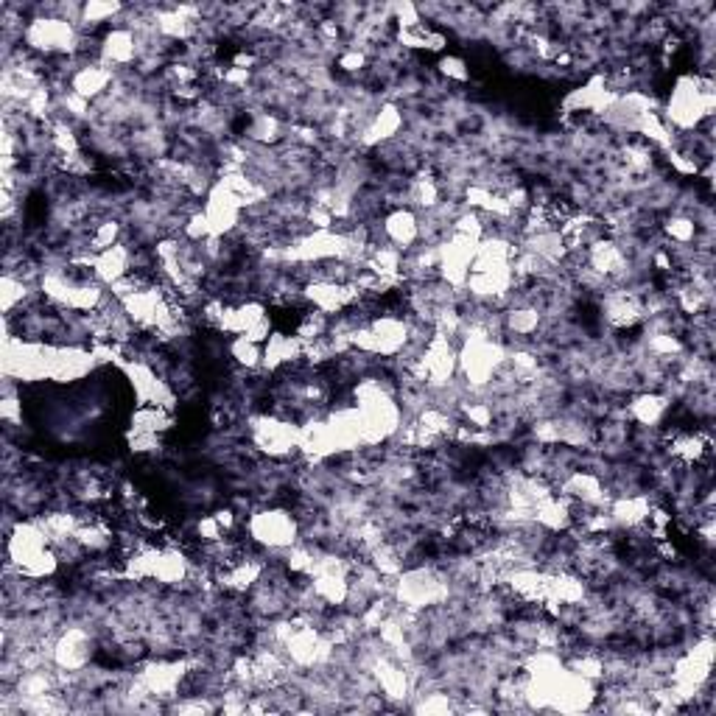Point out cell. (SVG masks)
<instances>
[{
    "mask_svg": "<svg viewBox=\"0 0 716 716\" xmlns=\"http://www.w3.org/2000/svg\"><path fill=\"white\" fill-rule=\"evenodd\" d=\"M714 82L703 73H683L672 84L663 121L677 132H694L714 115Z\"/></svg>",
    "mask_w": 716,
    "mask_h": 716,
    "instance_id": "obj_1",
    "label": "cell"
},
{
    "mask_svg": "<svg viewBox=\"0 0 716 716\" xmlns=\"http://www.w3.org/2000/svg\"><path fill=\"white\" fill-rule=\"evenodd\" d=\"M20 40L26 42L31 54L73 59V56H79V48H82V31L70 20H62L59 14H45V17L28 20Z\"/></svg>",
    "mask_w": 716,
    "mask_h": 716,
    "instance_id": "obj_2",
    "label": "cell"
},
{
    "mask_svg": "<svg viewBox=\"0 0 716 716\" xmlns=\"http://www.w3.org/2000/svg\"><path fill=\"white\" fill-rule=\"evenodd\" d=\"M249 540L266 551H286L297 543H303V524L300 515L283 507H269V510H255L247 521Z\"/></svg>",
    "mask_w": 716,
    "mask_h": 716,
    "instance_id": "obj_3",
    "label": "cell"
},
{
    "mask_svg": "<svg viewBox=\"0 0 716 716\" xmlns=\"http://www.w3.org/2000/svg\"><path fill=\"white\" fill-rule=\"evenodd\" d=\"M93 661V638L84 627H65L62 633L51 641V663L56 669L79 675Z\"/></svg>",
    "mask_w": 716,
    "mask_h": 716,
    "instance_id": "obj_4",
    "label": "cell"
},
{
    "mask_svg": "<svg viewBox=\"0 0 716 716\" xmlns=\"http://www.w3.org/2000/svg\"><path fill=\"white\" fill-rule=\"evenodd\" d=\"M381 235H384L389 247L400 249L403 255L412 252L420 244V216H417V210L406 205L389 210L381 221Z\"/></svg>",
    "mask_w": 716,
    "mask_h": 716,
    "instance_id": "obj_5",
    "label": "cell"
},
{
    "mask_svg": "<svg viewBox=\"0 0 716 716\" xmlns=\"http://www.w3.org/2000/svg\"><path fill=\"white\" fill-rule=\"evenodd\" d=\"M112 82H115V70L107 68L101 59H96V62H84L73 70V76L68 79V90L93 104V101L110 93Z\"/></svg>",
    "mask_w": 716,
    "mask_h": 716,
    "instance_id": "obj_6",
    "label": "cell"
},
{
    "mask_svg": "<svg viewBox=\"0 0 716 716\" xmlns=\"http://www.w3.org/2000/svg\"><path fill=\"white\" fill-rule=\"evenodd\" d=\"M138 34L132 31L129 26H115L112 31H107L101 37V51H98V59L107 65V68H126L138 59L140 48H138Z\"/></svg>",
    "mask_w": 716,
    "mask_h": 716,
    "instance_id": "obj_7",
    "label": "cell"
},
{
    "mask_svg": "<svg viewBox=\"0 0 716 716\" xmlns=\"http://www.w3.org/2000/svg\"><path fill=\"white\" fill-rule=\"evenodd\" d=\"M305 356V345L294 336V333L286 331H272V336L266 339L263 345V370L269 372H280L289 370L291 364L303 361Z\"/></svg>",
    "mask_w": 716,
    "mask_h": 716,
    "instance_id": "obj_8",
    "label": "cell"
},
{
    "mask_svg": "<svg viewBox=\"0 0 716 716\" xmlns=\"http://www.w3.org/2000/svg\"><path fill=\"white\" fill-rule=\"evenodd\" d=\"M403 129V112L398 104H381V110L372 112L367 126L361 129V146H384L395 140Z\"/></svg>",
    "mask_w": 716,
    "mask_h": 716,
    "instance_id": "obj_9",
    "label": "cell"
},
{
    "mask_svg": "<svg viewBox=\"0 0 716 716\" xmlns=\"http://www.w3.org/2000/svg\"><path fill=\"white\" fill-rule=\"evenodd\" d=\"M649 510H652V501L644 493L616 496L607 504V512H610L616 529H641L649 521Z\"/></svg>",
    "mask_w": 716,
    "mask_h": 716,
    "instance_id": "obj_10",
    "label": "cell"
},
{
    "mask_svg": "<svg viewBox=\"0 0 716 716\" xmlns=\"http://www.w3.org/2000/svg\"><path fill=\"white\" fill-rule=\"evenodd\" d=\"M669 406H672L669 395H661V392H638V395H633V400L627 403V414L633 417L638 426L658 428L663 423V417L669 414Z\"/></svg>",
    "mask_w": 716,
    "mask_h": 716,
    "instance_id": "obj_11",
    "label": "cell"
},
{
    "mask_svg": "<svg viewBox=\"0 0 716 716\" xmlns=\"http://www.w3.org/2000/svg\"><path fill=\"white\" fill-rule=\"evenodd\" d=\"M504 331L512 333V336H535L540 331V325H543V311L535 308V305H512L507 308L504 314Z\"/></svg>",
    "mask_w": 716,
    "mask_h": 716,
    "instance_id": "obj_12",
    "label": "cell"
},
{
    "mask_svg": "<svg viewBox=\"0 0 716 716\" xmlns=\"http://www.w3.org/2000/svg\"><path fill=\"white\" fill-rule=\"evenodd\" d=\"M174 426V414L160 406H138L132 414V434H163Z\"/></svg>",
    "mask_w": 716,
    "mask_h": 716,
    "instance_id": "obj_13",
    "label": "cell"
},
{
    "mask_svg": "<svg viewBox=\"0 0 716 716\" xmlns=\"http://www.w3.org/2000/svg\"><path fill=\"white\" fill-rule=\"evenodd\" d=\"M31 297H34V294H31L28 280H20V277L14 275H3V280H0V308H3L6 317L14 314L17 308L28 305Z\"/></svg>",
    "mask_w": 716,
    "mask_h": 716,
    "instance_id": "obj_14",
    "label": "cell"
},
{
    "mask_svg": "<svg viewBox=\"0 0 716 716\" xmlns=\"http://www.w3.org/2000/svg\"><path fill=\"white\" fill-rule=\"evenodd\" d=\"M227 353H230V358H235V364L244 367V370H258L263 364V345L249 342L247 336H233Z\"/></svg>",
    "mask_w": 716,
    "mask_h": 716,
    "instance_id": "obj_15",
    "label": "cell"
},
{
    "mask_svg": "<svg viewBox=\"0 0 716 716\" xmlns=\"http://www.w3.org/2000/svg\"><path fill=\"white\" fill-rule=\"evenodd\" d=\"M697 233H700V227H697V221L691 219V216H683V213H677L672 219H666L663 224V235L677 244V247H689L697 241Z\"/></svg>",
    "mask_w": 716,
    "mask_h": 716,
    "instance_id": "obj_16",
    "label": "cell"
},
{
    "mask_svg": "<svg viewBox=\"0 0 716 716\" xmlns=\"http://www.w3.org/2000/svg\"><path fill=\"white\" fill-rule=\"evenodd\" d=\"M121 12H124L121 3H96V0H90L82 9V26H79V31L84 34V28H96L101 26V23H110L112 17H118Z\"/></svg>",
    "mask_w": 716,
    "mask_h": 716,
    "instance_id": "obj_17",
    "label": "cell"
},
{
    "mask_svg": "<svg viewBox=\"0 0 716 716\" xmlns=\"http://www.w3.org/2000/svg\"><path fill=\"white\" fill-rule=\"evenodd\" d=\"M440 73L445 76V79H451V82H468L470 79V68H468V62L462 59V56H454V54H448V56H440Z\"/></svg>",
    "mask_w": 716,
    "mask_h": 716,
    "instance_id": "obj_18",
    "label": "cell"
},
{
    "mask_svg": "<svg viewBox=\"0 0 716 716\" xmlns=\"http://www.w3.org/2000/svg\"><path fill=\"white\" fill-rule=\"evenodd\" d=\"M367 65H370V56L364 48H347L345 54L339 56V68L345 73H361Z\"/></svg>",
    "mask_w": 716,
    "mask_h": 716,
    "instance_id": "obj_19",
    "label": "cell"
},
{
    "mask_svg": "<svg viewBox=\"0 0 716 716\" xmlns=\"http://www.w3.org/2000/svg\"><path fill=\"white\" fill-rule=\"evenodd\" d=\"M414 711H420V714H445V711H451V700H448V694H428V700L414 705Z\"/></svg>",
    "mask_w": 716,
    "mask_h": 716,
    "instance_id": "obj_20",
    "label": "cell"
}]
</instances>
